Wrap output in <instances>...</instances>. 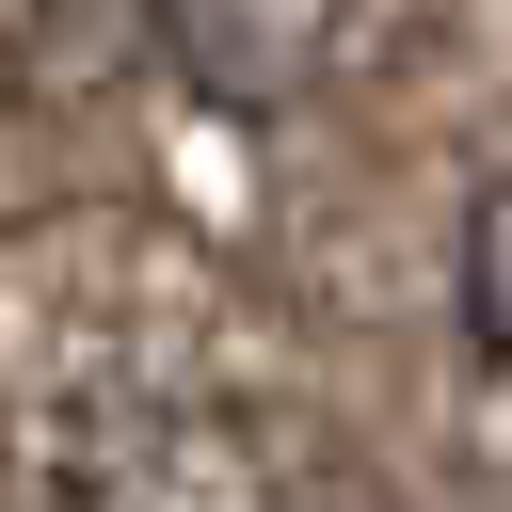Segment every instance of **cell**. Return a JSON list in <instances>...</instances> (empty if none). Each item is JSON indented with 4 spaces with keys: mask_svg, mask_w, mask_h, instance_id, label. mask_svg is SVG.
I'll use <instances>...</instances> for the list:
<instances>
[{
    "mask_svg": "<svg viewBox=\"0 0 512 512\" xmlns=\"http://www.w3.org/2000/svg\"><path fill=\"white\" fill-rule=\"evenodd\" d=\"M160 32L176 80H208L224 112H288L336 80V0H128Z\"/></svg>",
    "mask_w": 512,
    "mask_h": 512,
    "instance_id": "2",
    "label": "cell"
},
{
    "mask_svg": "<svg viewBox=\"0 0 512 512\" xmlns=\"http://www.w3.org/2000/svg\"><path fill=\"white\" fill-rule=\"evenodd\" d=\"M448 288H464V352L512 384V176L464 192V256H448Z\"/></svg>",
    "mask_w": 512,
    "mask_h": 512,
    "instance_id": "3",
    "label": "cell"
},
{
    "mask_svg": "<svg viewBox=\"0 0 512 512\" xmlns=\"http://www.w3.org/2000/svg\"><path fill=\"white\" fill-rule=\"evenodd\" d=\"M64 512H272V464L224 400H96L64 432Z\"/></svg>",
    "mask_w": 512,
    "mask_h": 512,
    "instance_id": "1",
    "label": "cell"
}]
</instances>
